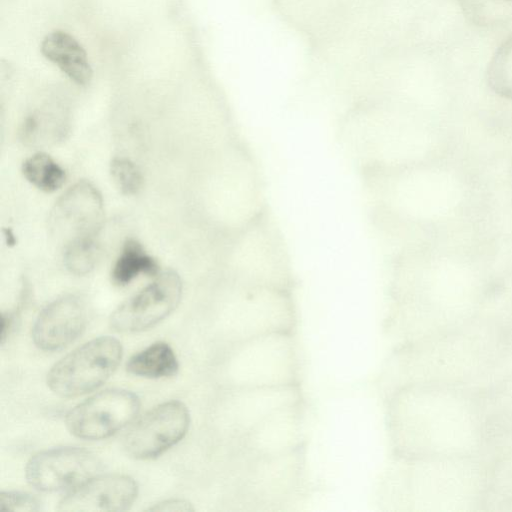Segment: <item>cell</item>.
Returning <instances> with one entry per match:
<instances>
[{
  "label": "cell",
  "mask_w": 512,
  "mask_h": 512,
  "mask_svg": "<svg viewBox=\"0 0 512 512\" xmlns=\"http://www.w3.org/2000/svg\"><path fill=\"white\" fill-rule=\"evenodd\" d=\"M121 358L122 346L116 338L92 339L58 361L47 374V384L61 397L83 395L101 386Z\"/></svg>",
  "instance_id": "1"
},
{
  "label": "cell",
  "mask_w": 512,
  "mask_h": 512,
  "mask_svg": "<svg viewBox=\"0 0 512 512\" xmlns=\"http://www.w3.org/2000/svg\"><path fill=\"white\" fill-rule=\"evenodd\" d=\"M139 408L140 400L133 392L109 389L79 403L68 412L65 422L75 437L100 440L130 423Z\"/></svg>",
  "instance_id": "2"
},
{
  "label": "cell",
  "mask_w": 512,
  "mask_h": 512,
  "mask_svg": "<svg viewBox=\"0 0 512 512\" xmlns=\"http://www.w3.org/2000/svg\"><path fill=\"white\" fill-rule=\"evenodd\" d=\"M103 216L100 192L91 183L80 181L53 206L49 216L50 234L63 248L76 241L96 238Z\"/></svg>",
  "instance_id": "3"
},
{
  "label": "cell",
  "mask_w": 512,
  "mask_h": 512,
  "mask_svg": "<svg viewBox=\"0 0 512 512\" xmlns=\"http://www.w3.org/2000/svg\"><path fill=\"white\" fill-rule=\"evenodd\" d=\"M190 415L185 404L167 401L149 410L128 431L123 446L136 459H151L178 443L186 434Z\"/></svg>",
  "instance_id": "4"
},
{
  "label": "cell",
  "mask_w": 512,
  "mask_h": 512,
  "mask_svg": "<svg viewBox=\"0 0 512 512\" xmlns=\"http://www.w3.org/2000/svg\"><path fill=\"white\" fill-rule=\"evenodd\" d=\"M182 281L172 270L158 275L154 281L123 302L111 315L110 326L118 332H139L166 318L178 305Z\"/></svg>",
  "instance_id": "5"
},
{
  "label": "cell",
  "mask_w": 512,
  "mask_h": 512,
  "mask_svg": "<svg viewBox=\"0 0 512 512\" xmlns=\"http://www.w3.org/2000/svg\"><path fill=\"white\" fill-rule=\"evenodd\" d=\"M100 461L78 447H60L33 455L25 469L28 482L41 491L73 489L97 475Z\"/></svg>",
  "instance_id": "6"
},
{
  "label": "cell",
  "mask_w": 512,
  "mask_h": 512,
  "mask_svg": "<svg viewBox=\"0 0 512 512\" xmlns=\"http://www.w3.org/2000/svg\"><path fill=\"white\" fill-rule=\"evenodd\" d=\"M138 486L127 475L94 476L70 489L60 500L64 512H116L128 509L135 501Z\"/></svg>",
  "instance_id": "7"
},
{
  "label": "cell",
  "mask_w": 512,
  "mask_h": 512,
  "mask_svg": "<svg viewBox=\"0 0 512 512\" xmlns=\"http://www.w3.org/2000/svg\"><path fill=\"white\" fill-rule=\"evenodd\" d=\"M87 321L85 300L79 295H64L40 312L32 329L33 341L41 350H60L80 336Z\"/></svg>",
  "instance_id": "8"
},
{
  "label": "cell",
  "mask_w": 512,
  "mask_h": 512,
  "mask_svg": "<svg viewBox=\"0 0 512 512\" xmlns=\"http://www.w3.org/2000/svg\"><path fill=\"white\" fill-rule=\"evenodd\" d=\"M41 52L72 81L86 85L92 78V69L82 45L69 33L53 31L41 43Z\"/></svg>",
  "instance_id": "9"
},
{
  "label": "cell",
  "mask_w": 512,
  "mask_h": 512,
  "mask_svg": "<svg viewBox=\"0 0 512 512\" xmlns=\"http://www.w3.org/2000/svg\"><path fill=\"white\" fill-rule=\"evenodd\" d=\"M126 368L129 373L140 377H170L177 373L178 361L170 345L156 342L134 354Z\"/></svg>",
  "instance_id": "10"
},
{
  "label": "cell",
  "mask_w": 512,
  "mask_h": 512,
  "mask_svg": "<svg viewBox=\"0 0 512 512\" xmlns=\"http://www.w3.org/2000/svg\"><path fill=\"white\" fill-rule=\"evenodd\" d=\"M158 272L156 260L135 239H128L117 257L111 278L114 284L124 286L141 274L155 275Z\"/></svg>",
  "instance_id": "11"
},
{
  "label": "cell",
  "mask_w": 512,
  "mask_h": 512,
  "mask_svg": "<svg viewBox=\"0 0 512 512\" xmlns=\"http://www.w3.org/2000/svg\"><path fill=\"white\" fill-rule=\"evenodd\" d=\"M465 17L481 27L512 22V0H459Z\"/></svg>",
  "instance_id": "12"
},
{
  "label": "cell",
  "mask_w": 512,
  "mask_h": 512,
  "mask_svg": "<svg viewBox=\"0 0 512 512\" xmlns=\"http://www.w3.org/2000/svg\"><path fill=\"white\" fill-rule=\"evenodd\" d=\"M22 172L32 185L45 192L57 190L66 178L64 169L42 152L26 159L22 165Z\"/></svg>",
  "instance_id": "13"
},
{
  "label": "cell",
  "mask_w": 512,
  "mask_h": 512,
  "mask_svg": "<svg viewBox=\"0 0 512 512\" xmlns=\"http://www.w3.org/2000/svg\"><path fill=\"white\" fill-rule=\"evenodd\" d=\"M487 83L496 94L512 99V36L502 43L491 58Z\"/></svg>",
  "instance_id": "14"
},
{
  "label": "cell",
  "mask_w": 512,
  "mask_h": 512,
  "mask_svg": "<svg viewBox=\"0 0 512 512\" xmlns=\"http://www.w3.org/2000/svg\"><path fill=\"white\" fill-rule=\"evenodd\" d=\"M99 258L96 238L76 241L64 248V262L75 275H85L92 271Z\"/></svg>",
  "instance_id": "15"
},
{
  "label": "cell",
  "mask_w": 512,
  "mask_h": 512,
  "mask_svg": "<svg viewBox=\"0 0 512 512\" xmlns=\"http://www.w3.org/2000/svg\"><path fill=\"white\" fill-rule=\"evenodd\" d=\"M110 172L117 187L123 194H137L143 183L140 170L131 160L125 157H116L111 161Z\"/></svg>",
  "instance_id": "16"
},
{
  "label": "cell",
  "mask_w": 512,
  "mask_h": 512,
  "mask_svg": "<svg viewBox=\"0 0 512 512\" xmlns=\"http://www.w3.org/2000/svg\"><path fill=\"white\" fill-rule=\"evenodd\" d=\"M0 508L14 512H36L41 509V503L31 494L3 491L0 493Z\"/></svg>",
  "instance_id": "17"
},
{
  "label": "cell",
  "mask_w": 512,
  "mask_h": 512,
  "mask_svg": "<svg viewBox=\"0 0 512 512\" xmlns=\"http://www.w3.org/2000/svg\"><path fill=\"white\" fill-rule=\"evenodd\" d=\"M148 510L157 512H188L193 510V506L183 499H168L155 504Z\"/></svg>",
  "instance_id": "18"
}]
</instances>
